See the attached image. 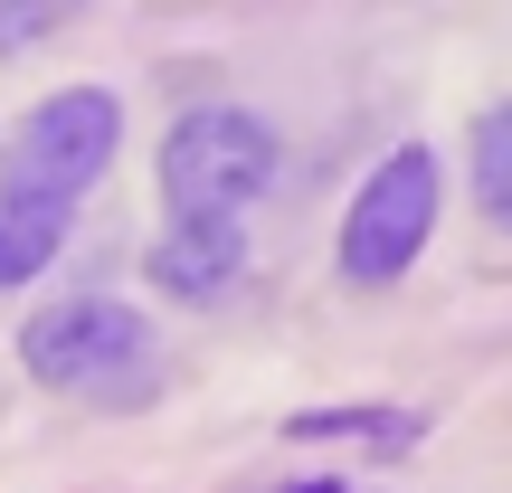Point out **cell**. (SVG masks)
Masks as SVG:
<instances>
[{
    "instance_id": "7a4b0ae2",
    "label": "cell",
    "mask_w": 512,
    "mask_h": 493,
    "mask_svg": "<svg viewBox=\"0 0 512 493\" xmlns=\"http://www.w3.org/2000/svg\"><path fill=\"white\" fill-rule=\"evenodd\" d=\"M114 152H124V105H114L105 86H57V95H38L10 124V143H0V200L76 209L114 171Z\"/></svg>"
},
{
    "instance_id": "277c9868",
    "label": "cell",
    "mask_w": 512,
    "mask_h": 493,
    "mask_svg": "<svg viewBox=\"0 0 512 493\" xmlns=\"http://www.w3.org/2000/svg\"><path fill=\"white\" fill-rule=\"evenodd\" d=\"M437 200H446L437 152H427V143H399L361 181V200L342 209V275H351V285H399V275L418 266L427 228H437Z\"/></svg>"
},
{
    "instance_id": "5b68a950",
    "label": "cell",
    "mask_w": 512,
    "mask_h": 493,
    "mask_svg": "<svg viewBox=\"0 0 512 493\" xmlns=\"http://www.w3.org/2000/svg\"><path fill=\"white\" fill-rule=\"evenodd\" d=\"M247 266V228L238 219H181L162 247H152V285L162 294H190V304H209V294H228Z\"/></svg>"
},
{
    "instance_id": "52a82bcc",
    "label": "cell",
    "mask_w": 512,
    "mask_h": 493,
    "mask_svg": "<svg viewBox=\"0 0 512 493\" xmlns=\"http://www.w3.org/2000/svg\"><path fill=\"white\" fill-rule=\"evenodd\" d=\"M475 209L484 219H512V105L475 114Z\"/></svg>"
},
{
    "instance_id": "6da1fadb",
    "label": "cell",
    "mask_w": 512,
    "mask_h": 493,
    "mask_svg": "<svg viewBox=\"0 0 512 493\" xmlns=\"http://www.w3.org/2000/svg\"><path fill=\"white\" fill-rule=\"evenodd\" d=\"M19 361H29V380L67 389V399L133 408V399H152L162 342H152V323L133 304H114V294H67V304H38L29 323H19Z\"/></svg>"
},
{
    "instance_id": "9c48e42d",
    "label": "cell",
    "mask_w": 512,
    "mask_h": 493,
    "mask_svg": "<svg viewBox=\"0 0 512 493\" xmlns=\"http://www.w3.org/2000/svg\"><path fill=\"white\" fill-rule=\"evenodd\" d=\"M57 19H67L57 0H0V57H10V48H38Z\"/></svg>"
},
{
    "instance_id": "3957f363",
    "label": "cell",
    "mask_w": 512,
    "mask_h": 493,
    "mask_svg": "<svg viewBox=\"0 0 512 493\" xmlns=\"http://www.w3.org/2000/svg\"><path fill=\"white\" fill-rule=\"evenodd\" d=\"M285 152H275L266 114L247 105H190L162 133V200L171 219H238L256 190H275Z\"/></svg>"
},
{
    "instance_id": "ba28073f",
    "label": "cell",
    "mask_w": 512,
    "mask_h": 493,
    "mask_svg": "<svg viewBox=\"0 0 512 493\" xmlns=\"http://www.w3.org/2000/svg\"><path fill=\"white\" fill-rule=\"evenodd\" d=\"M294 437H380V446H408L418 418H389V408H342V418H294Z\"/></svg>"
},
{
    "instance_id": "30bf717a",
    "label": "cell",
    "mask_w": 512,
    "mask_h": 493,
    "mask_svg": "<svg viewBox=\"0 0 512 493\" xmlns=\"http://www.w3.org/2000/svg\"><path fill=\"white\" fill-rule=\"evenodd\" d=\"M285 493H361V484H285Z\"/></svg>"
},
{
    "instance_id": "8992f818",
    "label": "cell",
    "mask_w": 512,
    "mask_h": 493,
    "mask_svg": "<svg viewBox=\"0 0 512 493\" xmlns=\"http://www.w3.org/2000/svg\"><path fill=\"white\" fill-rule=\"evenodd\" d=\"M76 209H48V200H0V285H29V275L57 266Z\"/></svg>"
}]
</instances>
